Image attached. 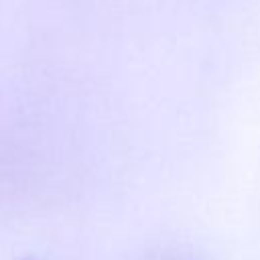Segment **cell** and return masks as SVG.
Segmentation results:
<instances>
[{"label": "cell", "instance_id": "cell-1", "mask_svg": "<svg viewBox=\"0 0 260 260\" xmlns=\"http://www.w3.org/2000/svg\"><path fill=\"white\" fill-rule=\"evenodd\" d=\"M22 260H30V258H22Z\"/></svg>", "mask_w": 260, "mask_h": 260}]
</instances>
